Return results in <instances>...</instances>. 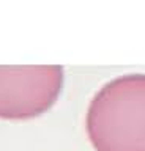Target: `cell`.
<instances>
[{"label": "cell", "instance_id": "obj_2", "mask_svg": "<svg viewBox=\"0 0 145 151\" xmlns=\"http://www.w3.org/2000/svg\"><path fill=\"white\" fill-rule=\"evenodd\" d=\"M60 65H0V118L30 120L54 107L63 90Z\"/></svg>", "mask_w": 145, "mask_h": 151}, {"label": "cell", "instance_id": "obj_1", "mask_svg": "<svg viewBox=\"0 0 145 151\" xmlns=\"http://www.w3.org/2000/svg\"><path fill=\"white\" fill-rule=\"evenodd\" d=\"M85 132L96 151H145V74H123L93 94Z\"/></svg>", "mask_w": 145, "mask_h": 151}]
</instances>
